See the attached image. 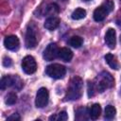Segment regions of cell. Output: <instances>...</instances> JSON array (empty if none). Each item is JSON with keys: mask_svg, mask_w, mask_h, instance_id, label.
I'll use <instances>...</instances> for the list:
<instances>
[{"mask_svg": "<svg viewBox=\"0 0 121 121\" xmlns=\"http://www.w3.org/2000/svg\"><path fill=\"white\" fill-rule=\"evenodd\" d=\"M58 57H59L61 60L68 62V61H70V60H72V58H73V52H72L69 48H67V47H62V48H60V49L59 50V55H58Z\"/></svg>", "mask_w": 121, "mask_h": 121, "instance_id": "4fadbf2b", "label": "cell"}, {"mask_svg": "<svg viewBox=\"0 0 121 121\" xmlns=\"http://www.w3.org/2000/svg\"><path fill=\"white\" fill-rule=\"evenodd\" d=\"M84 1H89V0H84Z\"/></svg>", "mask_w": 121, "mask_h": 121, "instance_id": "484cf974", "label": "cell"}, {"mask_svg": "<svg viewBox=\"0 0 121 121\" xmlns=\"http://www.w3.org/2000/svg\"><path fill=\"white\" fill-rule=\"evenodd\" d=\"M49 100V93L46 88L42 87L38 90L36 98H35V105L37 108H43L47 105Z\"/></svg>", "mask_w": 121, "mask_h": 121, "instance_id": "8992f818", "label": "cell"}, {"mask_svg": "<svg viewBox=\"0 0 121 121\" xmlns=\"http://www.w3.org/2000/svg\"><path fill=\"white\" fill-rule=\"evenodd\" d=\"M68 116H67V113L65 111H62V112H60L58 114L56 115H51L49 117V120H60V121H64V120H67Z\"/></svg>", "mask_w": 121, "mask_h": 121, "instance_id": "7402d4cb", "label": "cell"}, {"mask_svg": "<svg viewBox=\"0 0 121 121\" xmlns=\"http://www.w3.org/2000/svg\"><path fill=\"white\" fill-rule=\"evenodd\" d=\"M85 16H86V10L81 8L76 9L71 14V17L73 20H80V19H83Z\"/></svg>", "mask_w": 121, "mask_h": 121, "instance_id": "2e32d148", "label": "cell"}, {"mask_svg": "<svg viewBox=\"0 0 121 121\" xmlns=\"http://www.w3.org/2000/svg\"><path fill=\"white\" fill-rule=\"evenodd\" d=\"M7 120H13V121H18V120H20V115H19L18 113H13V114H11L10 116H9Z\"/></svg>", "mask_w": 121, "mask_h": 121, "instance_id": "cb8c5ba5", "label": "cell"}, {"mask_svg": "<svg viewBox=\"0 0 121 121\" xmlns=\"http://www.w3.org/2000/svg\"><path fill=\"white\" fill-rule=\"evenodd\" d=\"M16 101H17V95L13 92L9 93L5 97V103L7 105H13L16 103Z\"/></svg>", "mask_w": 121, "mask_h": 121, "instance_id": "44dd1931", "label": "cell"}, {"mask_svg": "<svg viewBox=\"0 0 121 121\" xmlns=\"http://www.w3.org/2000/svg\"><path fill=\"white\" fill-rule=\"evenodd\" d=\"M58 12H59V7H58V5L55 4V3L49 4V5L46 7L45 10H44V14H47V15H53V14L58 13Z\"/></svg>", "mask_w": 121, "mask_h": 121, "instance_id": "ffe728a7", "label": "cell"}, {"mask_svg": "<svg viewBox=\"0 0 121 121\" xmlns=\"http://www.w3.org/2000/svg\"><path fill=\"white\" fill-rule=\"evenodd\" d=\"M12 64V61L9 58H4V60H3V65L4 66H10Z\"/></svg>", "mask_w": 121, "mask_h": 121, "instance_id": "d4e9b609", "label": "cell"}, {"mask_svg": "<svg viewBox=\"0 0 121 121\" xmlns=\"http://www.w3.org/2000/svg\"><path fill=\"white\" fill-rule=\"evenodd\" d=\"M60 23V20L58 17L51 16V17H49L45 20V22L43 24V26L48 30H53V29H55L59 26Z\"/></svg>", "mask_w": 121, "mask_h": 121, "instance_id": "7c38bea8", "label": "cell"}, {"mask_svg": "<svg viewBox=\"0 0 121 121\" xmlns=\"http://www.w3.org/2000/svg\"><path fill=\"white\" fill-rule=\"evenodd\" d=\"M68 43H69V44L71 46H73L75 48H78V47L81 46V44L83 43V40L79 36H73V37L70 38V40H69Z\"/></svg>", "mask_w": 121, "mask_h": 121, "instance_id": "ac0fdd59", "label": "cell"}, {"mask_svg": "<svg viewBox=\"0 0 121 121\" xmlns=\"http://www.w3.org/2000/svg\"><path fill=\"white\" fill-rule=\"evenodd\" d=\"M114 85V79L112 76L108 72H102L98 76V81L96 84V90L99 93H103L106 89L112 88Z\"/></svg>", "mask_w": 121, "mask_h": 121, "instance_id": "3957f363", "label": "cell"}, {"mask_svg": "<svg viewBox=\"0 0 121 121\" xmlns=\"http://www.w3.org/2000/svg\"><path fill=\"white\" fill-rule=\"evenodd\" d=\"M45 73L47 76H49L52 78L59 79L62 78L66 74V68L63 65H60L59 63H53L45 68Z\"/></svg>", "mask_w": 121, "mask_h": 121, "instance_id": "277c9868", "label": "cell"}, {"mask_svg": "<svg viewBox=\"0 0 121 121\" xmlns=\"http://www.w3.org/2000/svg\"><path fill=\"white\" fill-rule=\"evenodd\" d=\"M4 45L9 50H17L20 45V41L17 36L9 35L7 36L4 40Z\"/></svg>", "mask_w": 121, "mask_h": 121, "instance_id": "30bf717a", "label": "cell"}, {"mask_svg": "<svg viewBox=\"0 0 121 121\" xmlns=\"http://www.w3.org/2000/svg\"><path fill=\"white\" fill-rule=\"evenodd\" d=\"M101 113V107L99 104L95 103L94 105L91 106V108L89 109V116L93 119V120H95L99 117Z\"/></svg>", "mask_w": 121, "mask_h": 121, "instance_id": "9a60e30c", "label": "cell"}, {"mask_svg": "<svg viewBox=\"0 0 121 121\" xmlns=\"http://www.w3.org/2000/svg\"><path fill=\"white\" fill-rule=\"evenodd\" d=\"M88 96L92 97L95 95V84L93 82H88Z\"/></svg>", "mask_w": 121, "mask_h": 121, "instance_id": "603a6c76", "label": "cell"}, {"mask_svg": "<svg viewBox=\"0 0 121 121\" xmlns=\"http://www.w3.org/2000/svg\"><path fill=\"white\" fill-rule=\"evenodd\" d=\"M104 58H105L106 62L108 63V65H109L111 68H112V69H114V70H118V69H119V64H118V62H117V60H116V58H115L112 54L108 53V54L105 55Z\"/></svg>", "mask_w": 121, "mask_h": 121, "instance_id": "5bb4252c", "label": "cell"}, {"mask_svg": "<svg viewBox=\"0 0 121 121\" xmlns=\"http://www.w3.org/2000/svg\"><path fill=\"white\" fill-rule=\"evenodd\" d=\"M83 81L79 77H74L71 78L69 85L67 87L66 95L64 96L65 100H77L82 95Z\"/></svg>", "mask_w": 121, "mask_h": 121, "instance_id": "6da1fadb", "label": "cell"}, {"mask_svg": "<svg viewBox=\"0 0 121 121\" xmlns=\"http://www.w3.org/2000/svg\"><path fill=\"white\" fill-rule=\"evenodd\" d=\"M18 84L23 85V82L20 80V78L18 77H11V76H5L1 78L0 81V87L2 90H5L8 87H15L17 89H20L19 86H17Z\"/></svg>", "mask_w": 121, "mask_h": 121, "instance_id": "52a82bcc", "label": "cell"}, {"mask_svg": "<svg viewBox=\"0 0 121 121\" xmlns=\"http://www.w3.org/2000/svg\"><path fill=\"white\" fill-rule=\"evenodd\" d=\"M26 48H34L37 45V36H36V32L35 29L28 26L27 29H26Z\"/></svg>", "mask_w": 121, "mask_h": 121, "instance_id": "9c48e42d", "label": "cell"}, {"mask_svg": "<svg viewBox=\"0 0 121 121\" xmlns=\"http://www.w3.org/2000/svg\"><path fill=\"white\" fill-rule=\"evenodd\" d=\"M87 113H89V110L87 108H79L76 111V119L77 120H85L87 119Z\"/></svg>", "mask_w": 121, "mask_h": 121, "instance_id": "e0dca14e", "label": "cell"}, {"mask_svg": "<svg viewBox=\"0 0 121 121\" xmlns=\"http://www.w3.org/2000/svg\"><path fill=\"white\" fill-rule=\"evenodd\" d=\"M114 8V4L112 0H106L104 1L101 6H99L98 8H96L94 11V19L96 22H101L103 21L110 12H112Z\"/></svg>", "mask_w": 121, "mask_h": 121, "instance_id": "7a4b0ae2", "label": "cell"}, {"mask_svg": "<svg viewBox=\"0 0 121 121\" xmlns=\"http://www.w3.org/2000/svg\"><path fill=\"white\" fill-rule=\"evenodd\" d=\"M21 66H22L23 71L27 75H31L35 73L37 70V63H36L35 59L32 56H26L22 60Z\"/></svg>", "mask_w": 121, "mask_h": 121, "instance_id": "5b68a950", "label": "cell"}, {"mask_svg": "<svg viewBox=\"0 0 121 121\" xmlns=\"http://www.w3.org/2000/svg\"><path fill=\"white\" fill-rule=\"evenodd\" d=\"M105 43L109 48L113 49L116 44V33L113 28H109L105 34Z\"/></svg>", "mask_w": 121, "mask_h": 121, "instance_id": "8fae6325", "label": "cell"}, {"mask_svg": "<svg viewBox=\"0 0 121 121\" xmlns=\"http://www.w3.org/2000/svg\"><path fill=\"white\" fill-rule=\"evenodd\" d=\"M115 113H116V110L113 106L112 105H108L106 108H105V118L106 119H112L114 116H115Z\"/></svg>", "mask_w": 121, "mask_h": 121, "instance_id": "d6986e66", "label": "cell"}, {"mask_svg": "<svg viewBox=\"0 0 121 121\" xmlns=\"http://www.w3.org/2000/svg\"><path fill=\"white\" fill-rule=\"evenodd\" d=\"M59 50L60 49H59L58 45L55 43H51L43 50V58L45 60H48V61L53 60H55L58 57Z\"/></svg>", "mask_w": 121, "mask_h": 121, "instance_id": "ba28073f", "label": "cell"}]
</instances>
